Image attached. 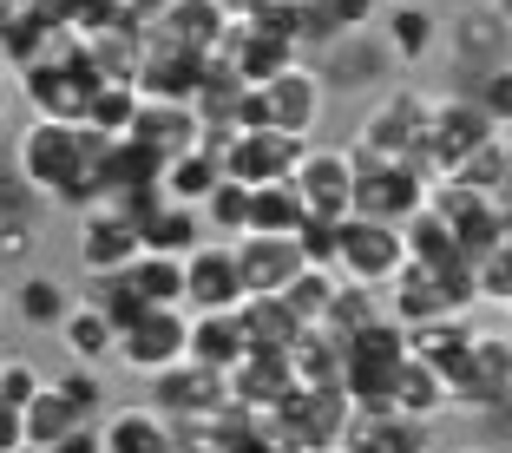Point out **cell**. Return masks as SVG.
<instances>
[{
    "label": "cell",
    "instance_id": "1",
    "mask_svg": "<svg viewBox=\"0 0 512 453\" xmlns=\"http://www.w3.org/2000/svg\"><path fill=\"white\" fill-rule=\"evenodd\" d=\"M106 151H112V138H99L92 125L27 119V132L14 138V171L46 204L92 211V204H106Z\"/></svg>",
    "mask_w": 512,
    "mask_h": 453
},
{
    "label": "cell",
    "instance_id": "2",
    "mask_svg": "<svg viewBox=\"0 0 512 453\" xmlns=\"http://www.w3.org/2000/svg\"><path fill=\"white\" fill-rule=\"evenodd\" d=\"M322 112H329V86L316 79V66H289V73L263 79V86L243 92L237 106V125H250V132H283V138H302L309 145V132L322 125Z\"/></svg>",
    "mask_w": 512,
    "mask_h": 453
},
{
    "label": "cell",
    "instance_id": "3",
    "mask_svg": "<svg viewBox=\"0 0 512 453\" xmlns=\"http://www.w3.org/2000/svg\"><path fill=\"white\" fill-rule=\"evenodd\" d=\"M342 348V394L355 401V408H388L394 401V381H401V368H407V329L394 316H381V322H368V329H355L348 342H335Z\"/></svg>",
    "mask_w": 512,
    "mask_h": 453
},
{
    "label": "cell",
    "instance_id": "4",
    "mask_svg": "<svg viewBox=\"0 0 512 453\" xmlns=\"http://www.w3.org/2000/svg\"><path fill=\"white\" fill-rule=\"evenodd\" d=\"M427 138H434V92L394 86V92H381V106H368L362 132H355V151H368V158H401V165L427 171Z\"/></svg>",
    "mask_w": 512,
    "mask_h": 453
},
{
    "label": "cell",
    "instance_id": "5",
    "mask_svg": "<svg viewBox=\"0 0 512 453\" xmlns=\"http://www.w3.org/2000/svg\"><path fill=\"white\" fill-rule=\"evenodd\" d=\"M394 322L401 329H427V322H453L467 302H480V283H473V263H407L394 276Z\"/></svg>",
    "mask_w": 512,
    "mask_h": 453
},
{
    "label": "cell",
    "instance_id": "6",
    "mask_svg": "<svg viewBox=\"0 0 512 453\" xmlns=\"http://www.w3.org/2000/svg\"><path fill=\"white\" fill-rule=\"evenodd\" d=\"M329 270L355 289H388L407 270V230L381 224V217H342L335 224V263Z\"/></svg>",
    "mask_w": 512,
    "mask_h": 453
},
{
    "label": "cell",
    "instance_id": "7",
    "mask_svg": "<svg viewBox=\"0 0 512 453\" xmlns=\"http://www.w3.org/2000/svg\"><path fill=\"white\" fill-rule=\"evenodd\" d=\"M355 158V217H381V224H407L414 211H427L434 197V171L401 165V158H368L348 145Z\"/></svg>",
    "mask_w": 512,
    "mask_h": 453
},
{
    "label": "cell",
    "instance_id": "8",
    "mask_svg": "<svg viewBox=\"0 0 512 453\" xmlns=\"http://www.w3.org/2000/svg\"><path fill=\"white\" fill-rule=\"evenodd\" d=\"M499 138L506 132H499L473 99H434V138H427V171H434V184L460 178V171H467L486 145H499Z\"/></svg>",
    "mask_w": 512,
    "mask_h": 453
},
{
    "label": "cell",
    "instance_id": "9",
    "mask_svg": "<svg viewBox=\"0 0 512 453\" xmlns=\"http://www.w3.org/2000/svg\"><path fill=\"white\" fill-rule=\"evenodd\" d=\"M184 362H191V316H178V309H145L119 335V368L138 381H158Z\"/></svg>",
    "mask_w": 512,
    "mask_h": 453
},
{
    "label": "cell",
    "instance_id": "10",
    "mask_svg": "<svg viewBox=\"0 0 512 453\" xmlns=\"http://www.w3.org/2000/svg\"><path fill=\"white\" fill-rule=\"evenodd\" d=\"M217 151H224V178L250 184V191H270V184H289L302 165V138H283V132H250V125H237L230 138H217Z\"/></svg>",
    "mask_w": 512,
    "mask_h": 453
},
{
    "label": "cell",
    "instance_id": "11",
    "mask_svg": "<svg viewBox=\"0 0 512 453\" xmlns=\"http://www.w3.org/2000/svg\"><path fill=\"white\" fill-rule=\"evenodd\" d=\"M348 421H355V401H348L342 388H296L276 408V427L289 434V447L296 453H335L348 434Z\"/></svg>",
    "mask_w": 512,
    "mask_h": 453
},
{
    "label": "cell",
    "instance_id": "12",
    "mask_svg": "<svg viewBox=\"0 0 512 453\" xmlns=\"http://www.w3.org/2000/svg\"><path fill=\"white\" fill-rule=\"evenodd\" d=\"M250 289H243L237 250L230 243H197V257H184V309L191 316H237Z\"/></svg>",
    "mask_w": 512,
    "mask_h": 453
},
{
    "label": "cell",
    "instance_id": "13",
    "mask_svg": "<svg viewBox=\"0 0 512 453\" xmlns=\"http://www.w3.org/2000/svg\"><path fill=\"white\" fill-rule=\"evenodd\" d=\"M145 257V243H138V217L125 204H92L79 217V263L86 276H119Z\"/></svg>",
    "mask_w": 512,
    "mask_h": 453
},
{
    "label": "cell",
    "instance_id": "14",
    "mask_svg": "<svg viewBox=\"0 0 512 453\" xmlns=\"http://www.w3.org/2000/svg\"><path fill=\"white\" fill-rule=\"evenodd\" d=\"M289 184H296L302 211L316 217V224L355 217V158H348V151H302V165H296Z\"/></svg>",
    "mask_w": 512,
    "mask_h": 453
},
{
    "label": "cell",
    "instance_id": "15",
    "mask_svg": "<svg viewBox=\"0 0 512 453\" xmlns=\"http://www.w3.org/2000/svg\"><path fill=\"white\" fill-rule=\"evenodd\" d=\"M151 414H165L171 427L178 421H217V414H230V388H224V375H211V368H197V362H184V368H171V375H158L151 381V401H145Z\"/></svg>",
    "mask_w": 512,
    "mask_h": 453
},
{
    "label": "cell",
    "instance_id": "16",
    "mask_svg": "<svg viewBox=\"0 0 512 453\" xmlns=\"http://www.w3.org/2000/svg\"><path fill=\"white\" fill-rule=\"evenodd\" d=\"M506 388H512V335L480 329L473 348H467V368L453 381V401H460V408H499Z\"/></svg>",
    "mask_w": 512,
    "mask_h": 453
},
{
    "label": "cell",
    "instance_id": "17",
    "mask_svg": "<svg viewBox=\"0 0 512 453\" xmlns=\"http://www.w3.org/2000/svg\"><path fill=\"white\" fill-rule=\"evenodd\" d=\"M151 40L184 46V53H197V60H217L224 40H230V14L217 7V0H171L165 14L151 20Z\"/></svg>",
    "mask_w": 512,
    "mask_h": 453
},
{
    "label": "cell",
    "instance_id": "18",
    "mask_svg": "<svg viewBox=\"0 0 512 453\" xmlns=\"http://www.w3.org/2000/svg\"><path fill=\"white\" fill-rule=\"evenodd\" d=\"M440 40H447V20H440L427 0H388V7H381V46H388L394 66L434 60Z\"/></svg>",
    "mask_w": 512,
    "mask_h": 453
},
{
    "label": "cell",
    "instance_id": "19",
    "mask_svg": "<svg viewBox=\"0 0 512 453\" xmlns=\"http://www.w3.org/2000/svg\"><path fill=\"white\" fill-rule=\"evenodd\" d=\"M230 250H237V270H243V289H250V296H283V289L309 270L302 237H237Z\"/></svg>",
    "mask_w": 512,
    "mask_h": 453
},
{
    "label": "cell",
    "instance_id": "20",
    "mask_svg": "<svg viewBox=\"0 0 512 453\" xmlns=\"http://www.w3.org/2000/svg\"><path fill=\"white\" fill-rule=\"evenodd\" d=\"M335 453H434V427L388 414V408H355V421H348Z\"/></svg>",
    "mask_w": 512,
    "mask_h": 453
},
{
    "label": "cell",
    "instance_id": "21",
    "mask_svg": "<svg viewBox=\"0 0 512 453\" xmlns=\"http://www.w3.org/2000/svg\"><path fill=\"white\" fill-rule=\"evenodd\" d=\"M7 309H14L20 329H33V335H40V329H46V335H60L66 316H73L79 302H73V289H66L53 270H27V276L14 283V296H7Z\"/></svg>",
    "mask_w": 512,
    "mask_h": 453
},
{
    "label": "cell",
    "instance_id": "22",
    "mask_svg": "<svg viewBox=\"0 0 512 453\" xmlns=\"http://www.w3.org/2000/svg\"><path fill=\"white\" fill-rule=\"evenodd\" d=\"M138 243H145V257H197V243H204V211H184V204H151V211H138Z\"/></svg>",
    "mask_w": 512,
    "mask_h": 453
},
{
    "label": "cell",
    "instance_id": "23",
    "mask_svg": "<svg viewBox=\"0 0 512 453\" xmlns=\"http://www.w3.org/2000/svg\"><path fill=\"white\" fill-rule=\"evenodd\" d=\"M217 184H224V151H217V138H204L197 151L171 158V165H165V178H158V191H165V204H184V211H204Z\"/></svg>",
    "mask_w": 512,
    "mask_h": 453
},
{
    "label": "cell",
    "instance_id": "24",
    "mask_svg": "<svg viewBox=\"0 0 512 453\" xmlns=\"http://www.w3.org/2000/svg\"><path fill=\"white\" fill-rule=\"evenodd\" d=\"M99 440L106 453H178V427L151 408H112L99 421Z\"/></svg>",
    "mask_w": 512,
    "mask_h": 453
},
{
    "label": "cell",
    "instance_id": "25",
    "mask_svg": "<svg viewBox=\"0 0 512 453\" xmlns=\"http://www.w3.org/2000/svg\"><path fill=\"white\" fill-rule=\"evenodd\" d=\"M237 322H243V342L263 348V355H289V348L309 335L296 316H289V302H283V296H250V302L237 309Z\"/></svg>",
    "mask_w": 512,
    "mask_h": 453
},
{
    "label": "cell",
    "instance_id": "26",
    "mask_svg": "<svg viewBox=\"0 0 512 453\" xmlns=\"http://www.w3.org/2000/svg\"><path fill=\"white\" fill-rule=\"evenodd\" d=\"M447 408H453V388H447V381H440L434 368L421 362V355H407L401 381H394V401H388V414H407V421H427V427H434Z\"/></svg>",
    "mask_w": 512,
    "mask_h": 453
},
{
    "label": "cell",
    "instance_id": "27",
    "mask_svg": "<svg viewBox=\"0 0 512 453\" xmlns=\"http://www.w3.org/2000/svg\"><path fill=\"white\" fill-rule=\"evenodd\" d=\"M60 342H66V355H73L79 368H106V362H119V322L99 316L92 302H79L73 316H66Z\"/></svg>",
    "mask_w": 512,
    "mask_h": 453
},
{
    "label": "cell",
    "instance_id": "28",
    "mask_svg": "<svg viewBox=\"0 0 512 453\" xmlns=\"http://www.w3.org/2000/svg\"><path fill=\"white\" fill-rule=\"evenodd\" d=\"M447 33H453V46H460V60H473L480 73L512 66V60H499V53H512V40H506V20H499L493 7H473V14H460Z\"/></svg>",
    "mask_w": 512,
    "mask_h": 453
},
{
    "label": "cell",
    "instance_id": "29",
    "mask_svg": "<svg viewBox=\"0 0 512 453\" xmlns=\"http://www.w3.org/2000/svg\"><path fill=\"white\" fill-rule=\"evenodd\" d=\"M250 355L237 316H191V362L211 368V375H230V368Z\"/></svg>",
    "mask_w": 512,
    "mask_h": 453
},
{
    "label": "cell",
    "instance_id": "30",
    "mask_svg": "<svg viewBox=\"0 0 512 453\" xmlns=\"http://www.w3.org/2000/svg\"><path fill=\"white\" fill-rule=\"evenodd\" d=\"M309 211H302L296 184H270V191H250V230L243 237H302Z\"/></svg>",
    "mask_w": 512,
    "mask_h": 453
},
{
    "label": "cell",
    "instance_id": "31",
    "mask_svg": "<svg viewBox=\"0 0 512 453\" xmlns=\"http://www.w3.org/2000/svg\"><path fill=\"white\" fill-rule=\"evenodd\" d=\"M73 427H86V421H79V408L66 401L60 388H53V381H46L40 401L27 408V453H53L66 434H73Z\"/></svg>",
    "mask_w": 512,
    "mask_h": 453
},
{
    "label": "cell",
    "instance_id": "32",
    "mask_svg": "<svg viewBox=\"0 0 512 453\" xmlns=\"http://www.w3.org/2000/svg\"><path fill=\"white\" fill-rule=\"evenodd\" d=\"M125 276H132V289H138V302H145V309H184V263H171V257H138Z\"/></svg>",
    "mask_w": 512,
    "mask_h": 453
},
{
    "label": "cell",
    "instance_id": "33",
    "mask_svg": "<svg viewBox=\"0 0 512 453\" xmlns=\"http://www.w3.org/2000/svg\"><path fill=\"white\" fill-rule=\"evenodd\" d=\"M335 283H342V276H335V270H302L296 283L283 289L289 316H296L302 329H322V316H329V302H335Z\"/></svg>",
    "mask_w": 512,
    "mask_h": 453
},
{
    "label": "cell",
    "instance_id": "34",
    "mask_svg": "<svg viewBox=\"0 0 512 453\" xmlns=\"http://www.w3.org/2000/svg\"><path fill=\"white\" fill-rule=\"evenodd\" d=\"M204 230H224L230 243L250 230V184H237V178H224L211 191V204H204Z\"/></svg>",
    "mask_w": 512,
    "mask_h": 453
},
{
    "label": "cell",
    "instance_id": "35",
    "mask_svg": "<svg viewBox=\"0 0 512 453\" xmlns=\"http://www.w3.org/2000/svg\"><path fill=\"white\" fill-rule=\"evenodd\" d=\"M53 388L66 394V401H73L79 408V421H99V414H106V381H99V368H66L60 381H53Z\"/></svg>",
    "mask_w": 512,
    "mask_h": 453
},
{
    "label": "cell",
    "instance_id": "36",
    "mask_svg": "<svg viewBox=\"0 0 512 453\" xmlns=\"http://www.w3.org/2000/svg\"><path fill=\"white\" fill-rule=\"evenodd\" d=\"M467 99H473V106H480L486 119L499 125V132H506V125H512V66H499V73H480Z\"/></svg>",
    "mask_w": 512,
    "mask_h": 453
},
{
    "label": "cell",
    "instance_id": "37",
    "mask_svg": "<svg viewBox=\"0 0 512 453\" xmlns=\"http://www.w3.org/2000/svg\"><path fill=\"white\" fill-rule=\"evenodd\" d=\"M473 283H480V302H506L512 309V243H499L486 263H473Z\"/></svg>",
    "mask_w": 512,
    "mask_h": 453
},
{
    "label": "cell",
    "instance_id": "38",
    "mask_svg": "<svg viewBox=\"0 0 512 453\" xmlns=\"http://www.w3.org/2000/svg\"><path fill=\"white\" fill-rule=\"evenodd\" d=\"M40 388H46V381H40V368H33V362H0V401H7V408L27 414L33 401H40Z\"/></svg>",
    "mask_w": 512,
    "mask_h": 453
},
{
    "label": "cell",
    "instance_id": "39",
    "mask_svg": "<svg viewBox=\"0 0 512 453\" xmlns=\"http://www.w3.org/2000/svg\"><path fill=\"white\" fill-rule=\"evenodd\" d=\"M40 250V224H0V263H27Z\"/></svg>",
    "mask_w": 512,
    "mask_h": 453
},
{
    "label": "cell",
    "instance_id": "40",
    "mask_svg": "<svg viewBox=\"0 0 512 453\" xmlns=\"http://www.w3.org/2000/svg\"><path fill=\"white\" fill-rule=\"evenodd\" d=\"M0 453H27V414L0 401Z\"/></svg>",
    "mask_w": 512,
    "mask_h": 453
},
{
    "label": "cell",
    "instance_id": "41",
    "mask_svg": "<svg viewBox=\"0 0 512 453\" xmlns=\"http://www.w3.org/2000/svg\"><path fill=\"white\" fill-rule=\"evenodd\" d=\"M53 453H106V440H99V421H86V427H73V434L60 440Z\"/></svg>",
    "mask_w": 512,
    "mask_h": 453
},
{
    "label": "cell",
    "instance_id": "42",
    "mask_svg": "<svg viewBox=\"0 0 512 453\" xmlns=\"http://www.w3.org/2000/svg\"><path fill=\"white\" fill-rule=\"evenodd\" d=\"M217 7H224L230 20H256V14H270L276 0H217Z\"/></svg>",
    "mask_w": 512,
    "mask_h": 453
},
{
    "label": "cell",
    "instance_id": "43",
    "mask_svg": "<svg viewBox=\"0 0 512 453\" xmlns=\"http://www.w3.org/2000/svg\"><path fill=\"white\" fill-rule=\"evenodd\" d=\"M20 14H27V0H0V46H7V33L20 27Z\"/></svg>",
    "mask_w": 512,
    "mask_h": 453
},
{
    "label": "cell",
    "instance_id": "44",
    "mask_svg": "<svg viewBox=\"0 0 512 453\" xmlns=\"http://www.w3.org/2000/svg\"><path fill=\"white\" fill-rule=\"evenodd\" d=\"M7 106H14V73L0 66V119H7Z\"/></svg>",
    "mask_w": 512,
    "mask_h": 453
},
{
    "label": "cell",
    "instance_id": "45",
    "mask_svg": "<svg viewBox=\"0 0 512 453\" xmlns=\"http://www.w3.org/2000/svg\"><path fill=\"white\" fill-rule=\"evenodd\" d=\"M14 178H20V171H14V158H0V191H7Z\"/></svg>",
    "mask_w": 512,
    "mask_h": 453
},
{
    "label": "cell",
    "instance_id": "46",
    "mask_svg": "<svg viewBox=\"0 0 512 453\" xmlns=\"http://www.w3.org/2000/svg\"><path fill=\"white\" fill-rule=\"evenodd\" d=\"M493 14H499V20H506V27H512V0H493Z\"/></svg>",
    "mask_w": 512,
    "mask_h": 453
},
{
    "label": "cell",
    "instance_id": "47",
    "mask_svg": "<svg viewBox=\"0 0 512 453\" xmlns=\"http://www.w3.org/2000/svg\"><path fill=\"white\" fill-rule=\"evenodd\" d=\"M499 414H512V388H506V401H499Z\"/></svg>",
    "mask_w": 512,
    "mask_h": 453
},
{
    "label": "cell",
    "instance_id": "48",
    "mask_svg": "<svg viewBox=\"0 0 512 453\" xmlns=\"http://www.w3.org/2000/svg\"><path fill=\"white\" fill-rule=\"evenodd\" d=\"M447 453H486V447H447Z\"/></svg>",
    "mask_w": 512,
    "mask_h": 453
},
{
    "label": "cell",
    "instance_id": "49",
    "mask_svg": "<svg viewBox=\"0 0 512 453\" xmlns=\"http://www.w3.org/2000/svg\"><path fill=\"white\" fill-rule=\"evenodd\" d=\"M0 309H7V296H0Z\"/></svg>",
    "mask_w": 512,
    "mask_h": 453
}]
</instances>
